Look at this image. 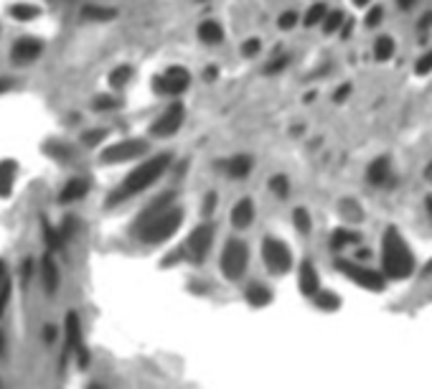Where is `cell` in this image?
Returning a JSON list of instances; mask_svg holds the SVG:
<instances>
[{
	"label": "cell",
	"instance_id": "cell-1",
	"mask_svg": "<svg viewBox=\"0 0 432 389\" xmlns=\"http://www.w3.org/2000/svg\"><path fill=\"white\" fill-rule=\"evenodd\" d=\"M381 265H384V275L389 280H404L414 270L412 249L394 227H389L381 237Z\"/></svg>",
	"mask_w": 432,
	"mask_h": 389
},
{
	"label": "cell",
	"instance_id": "cell-2",
	"mask_svg": "<svg viewBox=\"0 0 432 389\" xmlns=\"http://www.w3.org/2000/svg\"><path fill=\"white\" fill-rule=\"evenodd\" d=\"M168 166H171V155L168 153H160V155H155V158L145 160L143 166H138L125 181H122L120 188L109 196V204H120V201H125V198L150 188V186L155 184L165 171H168Z\"/></svg>",
	"mask_w": 432,
	"mask_h": 389
},
{
	"label": "cell",
	"instance_id": "cell-3",
	"mask_svg": "<svg viewBox=\"0 0 432 389\" xmlns=\"http://www.w3.org/2000/svg\"><path fill=\"white\" fill-rule=\"evenodd\" d=\"M140 224H143V229H140L143 242L160 244V242H165V239H171V237L178 232V227L184 224V211L176 209V206H165V209L155 211V214L143 217Z\"/></svg>",
	"mask_w": 432,
	"mask_h": 389
},
{
	"label": "cell",
	"instance_id": "cell-4",
	"mask_svg": "<svg viewBox=\"0 0 432 389\" xmlns=\"http://www.w3.org/2000/svg\"><path fill=\"white\" fill-rule=\"evenodd\" d=\"M247 262H249V247L241 239L232 237L227 239L224 244V252H222V275L227 280L236 282L241 280V275L247 270Z\"/></svg>",
	"mask_w": 432,
	"mask_h": 389
},
{
	"label": "cell",
	"instance_id": "cell-5",
	"mask_svg": "<svg viewBox=\"0 0 432 389\" xmlns=\"http://www.w3.org/2000/svg\"><path fill=\"white\" fill-rule=\"evenodd\" d=\"M262 260L272 275H285L292 268V252L282 239L277 237H265L262 239Z\"/></svg>",
	"mask_w": 432,
	"mask_h": 389
},
{
	"label": "cell",
	"instance_id": "cell-6",
	"mask_svg": "<svg viewBox=\"0 0 432 389\" xmlns=\"http://www.w3.org/2000/svg\"><path fill=\"white\" fill-rule=\"evenodd\" d=\"M336 268L341 270L349 280H354L359 287H364V290H368V293H381L384 290V285H387V280H384V275L381 273H374V270L364 268V265H359V262H349V260H338Z\"/></svg>",
	"mask_w": 432,
	"mask_h": 389
},
{
	"label": "cell",
	"instance_id": "cell-7",
	"mask_svg": "<svg viewBox=\"0 0 432 389\" xmlns=\"http://www.w3.org/2000/svg\"><path fill=\"white\" fill-rule=\"evenodd\" d=\"M188 84H191V74L184 66H171L160 77L152 79V87H155L158 95H181V92L188 90Z\"/></svg>",
	"mask_w": 432,
	"mask_h": 389
},
{
	"label": "cell",
	"instance_id": "cell-8",
	"mask_svg": "<svg viewBox=\"0 0 432 389\" xmlns=\"http://www.w3.org/2000/svg\"><path fill=\"white\" fill-rule=\"evenodd\" d=\"M184 117H186L184 104L173 102L171 107L165 109L163 115L158 117V120L152 122L150 133L155 135V138H171V135H176L178 130H181V125H184Z\"/></svg>",
	"mask_w": 432,
	"mask_h": 389
},
{
	"label": "cell",
	"instance_id": "cell-9",
	"mask_svg": "<svg viewBox=\"0 0 432 389\" xmlns=\"http://www.w3.org/2000/svg\"><path fill=\"white\" fill-rule=\"evenodd\" d=\"M211 242H214V227L211 224H201L196 229L191 232L188 242H186V252L193 262H203L209 255Z\"/></svg>",
	"mask_w": 432,
	"mask_h": 389
},
{
	"label": "cell",
	"instance_id": "cell-10",
	"mask_svg": "<svg viewBox=\"0 0 432 389\" xmlns=\"http://www.w3.org/2000/svg\"><path fill=\"white\" fill-rule=\"evenodd\" d=\"M148 150L145 140H122L109 145L107 150H102V163H125V160H133L138 155H143Z\"/></svg>",
	"mask_w": 432,
	"mask_h": 389
},
{
	"label": "cell",
	"instance_id": "cell-11",
	"mask_svg": "<svg viewBox=\"0 0 432 389\" xmlns=\"http://www.w3.org/2000/svg\"><path fill=\"white\" fill-rule=\"evenodd\" d=\"M298 282H300V293H303L305 298H316V295L320 293V280H318V273H316V268H313V262L305 260L303 265H300Z\"/></svg>",
	"mask_w": 432,
	"mask_h": 389
},
{
	"label": "cell",
	"instance_id": "cell-12",
	"mask_svg": "<svg viewBox=\"0 0 432 389\" xmlns=\"http://www.w3.org/2000/svg\"><path fill=\"white\" fill-rule=\"evenodd\" d=\"M41 49H44V44L38 39H20L13 46V59L25 64V61H33V59L41 56Z\"/></svg>",
	"mask_w": 432,
	"mask_h": 389
},
{
	"label": "cell",
	"instance_id": "cell-13",
	"mask_svg": "<svg viewBox=\"0 0 432 389\" xmlns=\"http://www.w3.org/2000/svg\"><path fill=\"white\" fill-rule=\"evenodd\" d=\"M64 328H66V351H79L82 349V323H79V316L74 311L66 313V321H64Z\"/></svg>",
	"mask_w": 432,
	"mask_h": 389
},
{
	"label": "cell",
	"instance_id": "cell-14",
	"mask_svg": "<svg viewBox=\"0 0 432 389\" xmlns=\"http://www.w3.org/2000/svg\"><path fill=\"white\" fill-rule=\"evenodd\" d=\"M254 222V201L252 198H239L232 209V224L236 229H247L249 224Z\"/></svg>",
	"mask_w": 432,
	"mask_h": 389
},
{
	"label": "cell",
	"instance_id": "cell-15",
	"mask_svg": "<svg viewBox=\"0 0 432 389\" xmlns=\"http://www.w3.org/2000/svg\"><path fill=\"white\" fill-rule=\"evenodd\" d=\"M392 176V163L389 158H376L374 163H368L366 168V181L374 186H384Z\"/></svg>",
	"mask_w": 432,
	"mask_h": 389
},
{
	"label": "cell",
	"instance_id": "cell-16",
	"mask_svg": "<svg viewBox=\"0 0 432 389\" xmlns=\"http://www.w3.org/2000/svg\"><path fill=\"white\" fill-rule=\"evenodd\" d=\"M252 166L254 160L249 155H234V158H229L224 163V171L232 176V179H247L249 173H252Z\"/></svg>",
	"mask_w": 432,
	"mask_h": 389
},
{
	"label": "cell",
	"instance_id": "cell-17",
	"mask_svg": "<svg viewBox=\"0 0 432 389\" xmlns=\"http://www.w3.org/2000/svg\"><path fill=\"white\" fill-rule=\"evenodd\" d=\"M89 191V184L84 179H71L69 184L64 186L61 193H59V201L61 204H71V201H79V198H84Z\"/></svg>",
	"mask_w": 432,
	"mask_h": 389
},
{
	"label": "cell",
	"instance_id": "cell-18",
	"mask_svg": "<svg viewBox=\"0 0 432 389\" xmlns=\"http://www.w3.org/2000/svg\"><path fill=\"white\" fill-rule=\"evenodd\" d=\"M244 298H247L249 306L262 308V306H267V303L272 300V290H270V287H265V285H260V282H254V285H249V287H247V293H244Z\"/></svg>",
	"mask_w": 432,
	"mask_h": 389
},
{
	"label": "cell",
	"instance_id": "cell-19",
	"mask_svg": "<svg viewBox=\"0 0 432 389\" xmlns=\"http://www.w3.org/2000/svg\"><path fill=\"white\" fill-rule=\"evenodd\" d=\"M198 39L203 44H222L224 39V28L216 23V20H203L201 26H198Z\"/></svg>",
	"mask_w": 432,
	"mask_h": 389
},
{
	"label": "cell",
	"instance_id": "cell-20",
	"mask_svg": "<svg viewBox=\"0 0 432 389\" xmlns=\"http://www.w3.org/2000/svg\"><path fill=\"white\" fill-rule=\"evenodd\" d=\"M16 181V163L13 160H3L0 163V196H8Z\"/></svg>",
	"mask_w": 432,
	"mask_h": 389
},
{
	"label": "cell",
	"instance_id": "cell-21",
	"mask_svg": "<svg viewBox=\"0 0 432 389\" xmlns=\"http://www.w3.org/2000/svg\"><path fill=\"white\" fill-rule=\"evenodd\" d=\"M41 273H44V285L49 293H56L59 287V270L56 265H54V260L51 257H44V262H41Z\"/></svg>",
	"mask_w": 432,
	"mask_h": 389
},
{
	"label": "cell",
	"instance_id": "cell-22",
	"mask_svg": "<svg viewBox=\"0 0 432 389\" xmlns=\"http://www.w3.org/2000/svg\"><path fill=\"white\" fill-rule=\"evenodd\" d=\"M359 239H361V237L356 234V232L336 229V232H333V237H330V247H333V249H346V247H351V244H359Z\"/></svg>",
	"mask_w": 432,
	"mask_h": 389
},
{
	"label": "cell",
	"instance_id": "cell-23",
	"mask_svg": "<svg viewBox=\"0 0 432 389\" xmlns=\"http://www.w3.org/2000/svg\"><path fill=\"white\" fill-rule=\"evenodd\" d=\"M316 306L320 308V311H338L341 308V298H338L336 293H330V290H320V293L316 295Z\"/></svg>",
	"mask_w": 432,
	"mask_h": 389
},
{
	"label": "cell",
	"instance_id": "cell-24",
	"mask_svg": "<svg viewBox=\"0 0 432 389\" xmlns=\"http://www.w3.org/2000/svg\"><path fill=\"white\" fill-rule=\"evenodd\" d=\"M82 16L87 20H112L117 16L114 8H102V6H87L82 11Z\"/></svg>",
	"mask_w": 432,
	"mask_h": 389
},
{
	"label": "cell",
	"instance_id": "cell-25",
	"mask_svg": "<svg viewBox=\"0 0 432 389\" xmlns=\"http://www.w3.org/2000/svg\"><path fill=\"white\" fill-rule=\"evenodd\" d=\"M394 56V41L389 36H381L374 44V59L376 61H389Z\"/></svg>",
	"mask_w": 432,
	"mask_h": 389
},
{
	"label": "cell",
	"instance_id": "cell-26",
	"mask_svg": "<svg viewBox=\"0 0 432 389\" xmlns=\"http://www.w3.org/2000/svg\"><path fill=\"white\" fill-rule=\"evenodd\" d=\"M292 224H295V229H298V234H311V214H308V209H303V206H298V209L292 211Z\"/></svg>",
	"mask_w": 432,
	"mask_h": 389
},
{
	"label": "cell",
	"instance_id": "cell-27",
	"mask_svg": "<svg viewBox=\"0 0 432 389\" xmlns=\"http://www.w3.org/2000/svg\"><path fill=\"white\" fill-rule=\"evenodd\" d=\"M130 77H133V69H130V66H117V69L109 74V84H112V90L125 87V84L130 82Z\"/></svg>",
	"mask_w": 432,
	"mask_h": 389
},
{
	"label": "cell",
	"instance_id": "cell-28",
	"mask_svg": "<svg viewBox=\"0 0 432 389\" xmlns=\"http://www.w3.org/2000/svg\"><path fill=\"white\" fill-rule=\"evenodd\" d=\"M11 16L16 20H33L38 16V8L36 6H28V3H18V6L11 8Z\"/></svg>",
	"mask_w": 432,
	"mask_h": 389
},
{
	"label": "cell",
	"instance_id": "cell-29",
	"mask_svg": "<svg viewBox=\"0 0 432 389\" xmlns=\"http://www.w3.org/2000/svg\"><path fill=\"white\" fill-rule=\"evenodd\" d=\"M343 20H346V16H343L341 11H330V13H325V18H323V31L336 33L338 28H343Z\"/></svg>",
	"mask_w": 432,
	"mask_h": 389
},
{
	"label": "cell",
	"instance_id": "cell-30",
	"mask_svg": "<svg viewBox=\"0 0 432 389\" xmlns=\"http://www.w3.org/2000/svg\"><path fill=\"white\" fill-rule=\"evenodd\" d=\"M270 191L277 198H285L290 193V181H287V176H272L270 179Z\"/></svg>",
	"mask_w": 432,
	"mask_h": 389
},
{
	"label": "cell",
	"instance_id": "cell-31",
	"mask_svg": "<svg viewBox=\"0 0 432 389\" xmlns=\"http://www.w3.org/2000/svg\"><path fill=\"white\" fill-rule=\"evenodd\" d=\"M325 13H328V8H325L323 3H316V6L305 13V26H316V23H320V20L325 18Z\"/></svg>",
	"mask_w": 432,
	"mask_h": 389
},
{
	"label": "cell",
	"instance_id": "cell-32",
	"mask_svg": "<svg viewBox=\"0 0 432 389\" xmlns=\"http://www.w3.org/2000/svg\"><path fill=\"white\" fill-rule=\"evenodd\" d=\"M414 69H417L419 77H425V74H430V71H432V49L417 59V64H414Z\"/></svg>",
	"mask_w": 432,
	"mask_h": 389
},
{
	"label": "cell",
	"instance_id": "cell-33",
	"mask_svg": "<svg viewBox=\"0 0 432 389\" xmlns=\"http://www.w3.org/2000/svg\"><path fill=\"white\" fill-rule=\"evenodd\" d=\"M381 18H384V8H381V6L368 8V13H366V28H376V26L381 23Z\"/></svg>",
	"mask_w": 432,
	"mask_h": 389
},
{
	"label": "cell",
	"instance_id": "cell-34",
	"mask_svg": "<svg viewBox=\"0 0 432 389\" xmlns=\"http://www.w3.org/2000/svg\"><path fill=\"white\" fill-rule=\"evenodd\" d=\"M295 23H298V13H295V11H285V13L280 16V20H277V26L282 28V31L295 28Z\"/></svg>",
	"mask_w": 432,
	"mask_h": 389
},
{
	"label": "cell",
	"instance_id": "cell-35",
	"mask_svg": "<svg viewBox=\"0 0 432 389\" xmlns=\"http://www.w3.org/2000/svg\"><path fill=\"white\" fill-rule=\"evenodd\" d=\"M287 66H290V56H280L267 64V74H280V71L287 69Z\"/></svg>",
	"mask_w": 432,
	"mask_h": 389
},
{
	"label": "cell",
	"instance_id": "cell-36",
	"mask_svg": "<svg viewBox=\"0 0 432 389\" xmlns=\"http://www.w3.org/2000/svg\"><path fill=\"white\" fill-rule=\"evenodd\" d=\"M260 49H262L260 39H249V41H244V44H241V54H244V56H257V54H260Z\"/></svg>",
	"mask_w": 432,
	"mask_h": 389
},
{
	"label": "cell",
	"instance_id": "cell-37",
	"mask_svg": "<svg viewBox=\"0 0 432 389\" xmlns=\"http://www.w3.org/2000/svg\"><path fill=\"white\" fill-rule=\"evenodd\" d=\"M8 300H11V282H3V285H0V316L6 313Z\"/></svg>",
	"mask_w": 432,
	"mask_h": 389
},
{
	"label": "cell",
	"instance_id": "cell-38",
	"mask_svg": "<svg viewBox=\"0 0 432 389\" xmlns=\"http://www.w3.org/2000/svg\"><path fill=\"white\" fill-rule=\"evenodd\" d=\"M95 107L97 109H112V107H117V100H112V97H97Z\"/></svg>",
	"mask_w": 432,
	"mask_h": 389
},
{
	"label": "cell",
	"instance_id": "cell-39",
	"mask_svg": "<svg viewBox=\"0 0 432 389\" xmlns=\"http://www.w3.org/2000/svg\"><path fill=\"white\" fill-rule=\"evenodd\" d=\"M214 206H216V193H209V196L203 198V217L214 214Z\"/></svg>",
	"mask_w": 432,
	"mask_h": 389
},
{
	"label": "cell",
	"instance_id": "cell-40",
	"mask_svg": "<svg viewBox=\"0 0 432 389\" xmlns=\"http://www.w3.org/2000/svg\"><path fill=\"white\" fill-rule=\"evenodd\" d=\"M102 138H104V130H97V133H87V135H84V143H87V145H97Z\"/></svg>",
	"mask_w": 432,
	"mask_h": 389
},
{
	"label": "cell",
	"instance_id": "cell-41",
	"mask_svg": "<svg viewBox=\"0 0 432 389\" xmlns=\"http://www.w3.org/2000/svg\"><path fill=\"white\" fill-rule=\"evenodd\" d=\"M349 95H351V84H341V87H338V92L333 95V100H336V102H343Z\"/></svg>",
	"mask_w": 432,
	"mask_h": 389
},
{
	"label": "cell",
	"instance_id": "cell-42",
	"mask_svg": "<svg viewBox=\"0 0 432 389\" xmlns=\"http://www.w3.org/2000/svg\"><path fill=\"white\" fill-rule=\"evenodd\" d=\"M417 28H419V31H430V28H432V11H430V13L422 16V18H419Z\"/></svg>",
	"mask_w": 432,
	"mask_h": 389
},
{
	"label": "cell",
	"instance_id": "cell-43",
	"mask_svg": "<svg viewBox=\"0 0 432 389\" xmlns=\"http://www.w3.org/2000/svg\"><path fill=\"white\" fill-rule=\"evenodd\" d=\"M13 79H6V77H0V95H3V92H8V90H13Z\"/></svg>",
	"mask_w": 432,
	"mask_h": 389
},
{
	"label": "cell",
	"instance_id": "cell-44",
	"mask_svg": "<svg viewBox=\"0 0 432 389\" xmlns=\"http://www.w3.org/2000/svg\"><path fill=\"white\" fill-rule=\"evenodd\" d=\"M397 3H400L402 11H409V8H412L414 3H417V0H397Z\"/></svg>",
	"mask_w": 432,
	"mask_h": 389
},
{
	"label": "cell",
	"instance_id": "cell-45",
	"mask_svg": "<svg viewBox=\"0 0 432 389\" xmlns=\"http://www.w3.org/2000/svg\"><path fill=\"white\" fill-rule=\"evenodd\" d=\"M203 79H209V82L211 79H216V66H209V69L203 71Z\"/></svg>",
	"mask_w": 432,
	"mask_h": 389
},
{
	"label": "cell",
	"instance_id": "cell-46",
	"mask_svg": "<svg viewBox=\"0 0 432 389\" xmlns=\"http://www.w3.org/2000/svg\"><path fill=\"white\" fill-rule=\"evenodd\" d=\"M425 206H427V214H430V219H432V196H427Z\"/></svg>",
	"mask_w": 432,
	"mask_h": 389
},
{
	"label": "cell",
	"instance_id": "cell-47",
	"mask_svg": "<svg viewBox=\"0 0 432 389\" xmlns=\"http://www.w3.org/2000/svg\"><path fill=\"white\" fill-rule=\"evenodd\" d=\"M3 277H6V262L0 260V282H3Z\"/></svg>",
	"mask_w": 432,
	"mask_h": 389
},
{
	"label": "cell",
	"instance_id": "cell-48",
	"mask_svg": "<svg viewBox=\"0 0 432 389\" xmlns=\"http://www.w3.org/2000/svg\"><path fill=\"white\" fill-rule=\"evenodd\" d=\"M425 176H427V181H430V184H432V163H430V166H427V171H425Z\"/></svg>",
	"mask_w": 432,
	"mask_h": 389
},
{
	"label": "cell",
	"instance_id": "cell-49",
	"mask_svg": "<svg viewBox=\"0 0 432 389\" xmlns=\"http://www.w3.org/2000/svg\"><path fill=\"white\" fill-rule=\"evenodd\" d=\"M356 6H368V3H371V0H354Z\"/></svg>",
	"mask_w": 432,
	"mask_h": 389
},
{
	"label": "cell",
	"instance_id": "cell-50",
	"mask_svg": "<svg viewBox=\"0 0 432 389\" xmlns=\"http://www.w3.org/2000/svg\"><path fill=\"white\" fill-rule=\"evenodd\" d=\"M425 273H427V275H432V262H427V268H425Z\"/></svg>",
	"mask_w": 432,
	"mask_h": 389
},
{
	"label": "cell",
	"instance_id": "cell-51",
	"mask_svg": "<svg viewBox=\"0 0 432 389\" xmlns=\"http://www.w3.org/2000/svg\"><path fill=\"white\" fill-rule=\"evenodd\" d=\"M0 351H3V333H0Z\"/></svg>",
	"mask_w": 432,
	"mask_h": 389
}]
</instances>
